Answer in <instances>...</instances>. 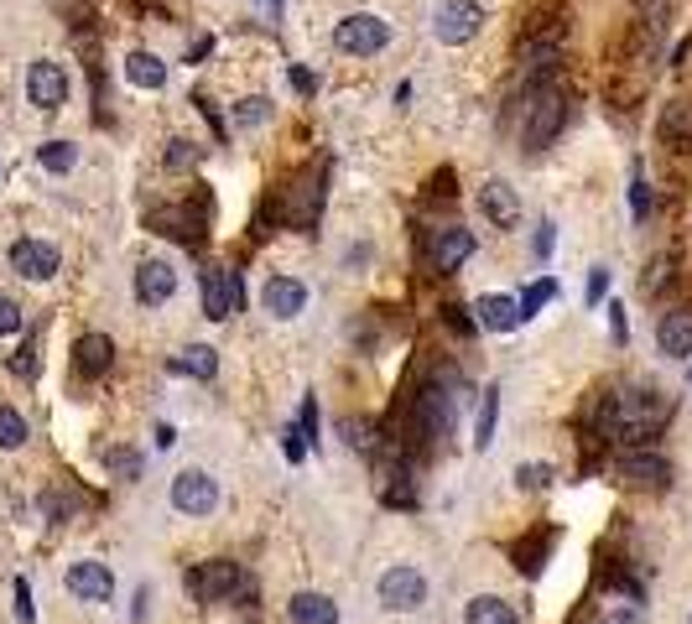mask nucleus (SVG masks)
<instances>
[{
  "label": "nucleus",
  "mask_w": 692,
  "mask_h": 624,
  "mask_svg": "<svg viewBox=\"0 0 692 624\" xmlns=\"http://www.w3.org/2000/svg\"><path fill=\"white\" fill-rule=\"evenodd\" d=\"M672 417V401H666V390L657 386H630V390H614L604 401V432L614 442H641L651 438L661 422Z\"/></svg>",
  "instance_id": "nucleus-1"
},
{
  "label": "nucleus",
  "mask_w": 692,
  "mask_h": 624,
  "mask_svg": "<svg viewBox=\"0 0 692 624\" xmlns=\"http://www.w3.org/2000/svg\"><path fill=\"white\" fill-rule=\"evenodd\" d=\"M568 125V94L562 89H537V94H526V120H521V141L526 152H547L552 141L562 135Z\"/></svg>",
  "instance_id": "nucleus-2"
},
{
  "label": "nucleus",
  "mask_w": 692,
  "mask_h": 624,
  "mask_svg": "<svg viewBox=\"0 0 692 624\" xmlns=\"http://www.w3.org/2000/svg\"><path fill=\"white\" fill-rule=\"evenodd\" d=\"M183 589H187V599H193V604H224V599H235V589H245V573H240V562L214 557V562L187 567Z\"/></svg>",
  "instance_id": "nucleus-3"
},
{
  "label": "nucleus",
  "mask_w": 692,
  "mask_h": 624,
  "mask_svg": "<svg viewBox=\"0 0 692 624\" xmlns=\"http://www.w3.org/2000/svg\"><path fill=\"white\" fill-rule=\"evenodd\" d=\"M334 48L349 52V58H375V52L390 48V21L375 17V11H355L334 27Z\"/></svg>",
  "instance_id": "nucleus-4"
},
{
  "label": "nucleus",
  "mask_w": 692,
  "mask_h": 624,
  "mask_svg": "<svg viewBox=\"0 0 692 624\" xmlns=\"http://www.w3.org/2000/svg\"><path fill=\"white\" fill-rule=\"evenodd\" d=\"M167 500H172L177 515L203 521V515H214V510H220V479H214V473H203V469H183L177 479H172Z\"/></svg>",
  "instance_id": "nucleus-5"
},
{
  "label": "nucleus",
  "mask_w": 692,
  "mask_h": 624,
  "mask_svg": "<svg viewBox=\"0 0 692 624\" xmlns=\"http://www.w3.org/2000/svg\"><path fill=\"white\" fill-rule=\"evenodd\" d=\"M375 599H380V608H390V614H417V608L427 604V577L417 573L411 562H396V567L380 573Z\"/></svg>",
  "instance_id": "nucleus-6"
},
{
  "label": "nucleus",
  "mask_w": 692,
  "mask_h": 624,
  "mask_svg": "<svg viewBox=\"0 0 692 624\" xmlns=\"http://www.w3.org/2000/svg\"><path fill=\"white\" fill-rule=\"evenodd\" d=\"M479 27H485V6H474V0H442L438 11H432V37H438L442 48L474 42Z\"/></svg>",
  "instance_id": "nucleus-7"
},
{
  "label": "nucleus",
  "mask_w": 692,
  "mask_h": 624,
  "mask_svg": "<svg viewBox=\"0 0 692 624\" xmlns=\"http://www.w3.org/2000/svg\"><path fill=\"white\" fill-rule=\"evenodd\" d=\"M240 303H245L240 270H230V266H208V270H203V318L224 323L230 313H240Z\"/></svg>",
  "instance_id": "nucleus-8"
},
{
  "label": "nucleus",
  "mask_w": 692,
  "mask_h": 624,
  "mask_svg": "<svg viewBox=\"0 0 692 624\" xmlns=\"http://www.w3.org/2000/svg\"><path fill=\"white\" fill-rule=\"evenodd\" d=\"M27 100H32L37 110H63V104H68V73H63V63L37 58V63L27 68Z\"/></svg>",
  "instance_id": "nucleus-9"
},
{
  "label": "nucleus",
  "mask_w": 692,
  "mask_h": 624,
  "mask_svg": "<svg viewBox=\"0 0 692 624\" xmlns=\"http://www.w3.org/2000/svg\"><path fill=\"white\" fill-rule=\"evenodd\" d=\"M558 63H562V37H537V42H526V58H521V89L526 94H537V89L552 84Z\"/></svg>",
  "instance_id": "nucleus-10"
},
{
  "label": "nucleus",
  "mask_w": 692,
  "mask_h": 624,
  "mask_svg": "<svg viewBox=\"0 0 692 624\" xmlns=\"http://www.w3.org/2000/svg\"><path fill=\"white\" fill-rule=\"evenodd\" d=\"M131 291L141 307H167L172 297H177V270H172V260H141Z\"/></svg>",
  "instance_id": "nucleus-11"
},
{
  "label": "nucleus",
  "mask_w": 692,
  "mask_h": 624,
  "mask_svg": "<svg viewBox=\"0 0 692 624\" xmlns=\"http://www.w3.org/2000/svg\"><path fill=\"white\" fill-rule=\"evenodd\" d=\"M68 593L84 599V604H110V599H115V573H110V562H94V557L73 562V567H68Z\"/></svg>",
  "instance_id": "nucleus-12"
},
{
  "label": "nucleus",
  "mask_w": 692,
  "mask_h": 624,
  "mask_svg": "<svg viewBox=\"0 0 692 624\" xmlns=\"http://www.w3.org/2000/svg\"><path fill=\"white\" fill-rule=\"evenodd\" d=\"M58 266H63V255H58V245H48V239H17V245H11V270L27 276V282H52Z\"/></svg>",
  "instance_id": "nucleus-13"
},
{
  "label": "nucleus",
  "mask_w": 692,
  "mask_h": 624,
  "mask_svg": "<svg viewBox=\"0 0 692 624\" xmlns=\"http://www.w3.org/2000/svg\"><path fill=\"white\" fill-rule=\"evenodd\" d=\"M620 479L635 484V490H666L672 484V463L651 448H635V453H620Z\"/></svg>",
  "instance_id": "nucleus-14"
},
{
  "label": "nucleus",
  "mask_w": 692,
  "mask_h": 624,
  "mask_svg": "<svg viewBox=\"0 0 692 624\" xmlns=\"http://www.w3.org/2000/svg\"><path fill=\"white\" fill-rule=\"evenodd\" d=\"M261 307H266V318L292 323L307 307V287H303V282H292V276H266V287H261Z\"/></svg>",
  "instance_id": "nucleus-15"
},
{
  "label": "nucleus",
  "mask_w": 692,
  "mask_h": 624,
  "mask_svg": "<svg viewBox=\"0 0 692 624\" xmlns=\"http://www.w3.org/2000/svg\"><path fill=\"white\" fill-rule=\"evenodd\" d=\"M479 214L495 224V229H516L521 224V198H516V187L506 177H490V183L479 187Z\"/></svg>",
  "instance_id": "nucleus-16"
},
{
  "label": "nucleus",
  "mask_w": 692,
  "mask_h": 624,
  "mask_svg": "<svg viewBox=\"0 0 692 624\" xmlns=\"http://www.w3.org/2000/svg\"><path fill=\"white\" fill-rule=\"evenodd\" d=\"M454 417H458V396H448L442 386H427L417 396V422H423L427 438H448L454 432Z\"/></svg>",
  "instance_id": "nucleus-17"
},
{
  "label": "nucleus",
  "mask_w": 692,
  "mask_h": 624,
  "mask_svg": "<svg viewBox=\"0 0 692 624\" xmlns=\"http://www.w3.org/2000/svg\"><path fill=\"white\" fill-rule=\"evenodd\" d=\"M323 214V177H303V183L287 193V208H282V219L292 229H313Z\"/></svg>",
  "instance_id": "nucleus-18"
},
{
  "label": "nucleus",
  "mask_w": 692,
  "mask_h": 624,
  "mask_svg": "<svg viewBox=\"0 0 692 624\" xmlns=\"http://www.w3.org/2000/svg\"><path fill=\"white\" fill-rule=\"evenodd\" d=\"M110 365H115V344H110V334H84L79 344H73V370L84 375V380L110 375Z\"/></svg>",
  "instance_id": "nucleus-19"
},
{
  "label": "nucleus",
  "mask_w": 692,
  "mask_h": 624,
  "mask_svg": "<svg viewBox=\"0 0 692 624\" xmlns=\"http://www.w3.org/2000/svg\"><path fill=\"white\" fill-rule=\"evenodd\" d=\"M657 344L666 359H692V307H672L657 328Z\"/></svg>",
  "instance_id": "nucleus-20"
},
{
  "label": "nucleus",
  "mask_w": 692,
  "mask_h": 624,
  "mask_svg": "<svg viewBox=\"0 0 692 624\" xmlns=\"http://www.w3.org/2000/svg\"><path fill=\"white\" fill-rule=\"evenodd\" d=\"M474 323H479V328H490V334H510V328H521V303L490 291V297H479V303H474Z\"/></svg>",
  "instance_id": "nucleus-21"
},
{
  "label": "nucleus",
  "mask_w": 692,
  "mask_h": 624,
  "mask_svg": "<svg viewBox=\"0 0 692 624\" xmlns=\"http://www.w3.org/2000/svg\"><path fill=\"white\" fill-rule=\"evenodd\" d=\"M469 255H474V235H469V229L448 224V229L432 235V266H438V270H458Z\"/></svg>",
  "instance_id": "nucleus-22"
},
{
  "label": "nucleus",
  "mask_w": 692,
  "mask_h": 624,
  "mask_svg": "<svg viewBox=\"0 0 692 624\" xmlns=\"http://www.w3.org/2000/svg\"><path fill=\"white\" fill-rule=\"evenodd\" d=\"M287 620L292 624H338V604L328 593L303 589V593H292L287 599Z\"/></svg>",
  "instance_id": "nucleus-23"
},
{
  "label": "nucleus",
  "mask_w": 692,
  "mask_h": 624,
  "mask_svg": "<svg viewBox=\"0 0 692 624\" xmlns=\"http://www.w3.org/2000/svg\"><path fill=\"white\" fill-rule=\"evenodd\" d=\"M661 141L672 146V152H692V100H672L661 110Z\"/></svg>",
  "instance_id": "nucleus-24"
},
{
  "label": "nucleus",
  "mask_w": 692,
  "mask_h": 624,
  "mask_svg": "<svg viewBox=\"0 0 692 624\" xmlns=\"http://www.w3.org/2000/svg\"><path fill=\"white\" fill-rule=\"evenodd\" d=\"M172 375H187V380H214L220 375V355L208 344H187L172 355Z\"/></svg>",
  "instance_id": "nucleus-25"
},
{
  "label": "nucleus",
  "mask_w": 692,
  "mask_h": 624,
  "mask_svg": "<svg viewBox=\"0 0 692 624\" xmlns=\"http://www.w3.org/2000/svg\"><path fill=\"white\" fill-rule=\"evenodd\" d=\"M464 624H521V614L506 604V599H495V593H479L464 604Z\"/></svg>",
  "instance_id": "nucleus-26"
},
{
  "label": "nucleus",
  "mask_w": 692,
  "mask_h": 624,
  "mask_svg": "<svg viewBox=\"0 0 692 624\" xmlns=\"http://www.w3.org/2000/svg\"><path fill=\"white\" fill-rule=\"evenodd\" d=\"M125 79H131L135 89H162L167 84V63H162L156 52H131V58H125Z\"/></svg>",
  "instance_id": "nucleus-27"
},
{
  "label": "nucleus",
  "mask_w": 692,
  "mask_h": 624,
  "mask_svg": "<svg viewBox=\"0 0 692 624\" xmlns=\"http://www.w3.org/2000/svg\"><path fill=\"white\" fill-rule=\"evenodd\" d=\"M27 438H32L27 417H21L17 406H0V453H17V448H27Z\"/></svg>",
  "instance_id": "nucleus-28"
},
{
  "label": "nucleus",
  "mask_w": 692,
  "mask_h": 624,
  "mask_svg": "<svg viewBox=\"0 0 692 624\" xmlns=\"http://www.w3.org/2000/svg\"><path fill=\"white\" fill-rule=\"evenodd\" d=\"M37 162L63 177V172L79 167V146H73V141H42V146H37Z\"/></svg>",
  "instance_id": "nucleus-29"
},
{
  "label": "nucleus",
  "mask_w": 692,
  "mask_h": 624,
  "mask_svg": "<svg viewBox=\"0 0 692 624\" xmlns=\"http://www.w3.org/2000/svg\"><path fill=\"white\" fill-rule=\"evenodd\" d=\"M495 422H500V386L485 390V406H479V422H474V448H490L495 442Z\"/></svg>",
  "instance_id": "nucleus-30"
},
{
  "label": "nucleus",
  "mask_w": 692,
  "mask_h": 624,
  "mask_svg": "<svg viewBox=\"0 0 692 624\" xmlns=\"http://www.w3.org/2000/svg\"><path fill=\"white\" fill-rule=\"evenodd\" d=\"M271 115H276V104L261 100V94H251V100L235 104V131H255V125H266Z\"/></svg>",
  "instance_id": "nucleus-31"
},
{
  "label": "nucleus",
  "mask_w": 692,
  "mask_h": 624,
  "mask_svg": "<svg viewBox=\"0 0 692 624\" xmlns=\"http://www.w3.org/2000/svg\"><path fill=\"white\" fill-rule=\"evenodd\" d=\"M552 297H558V282H552V276H541V282H531V287H526V297H516V303H521V323H531L541 313V307L552 303Z\"/></svg>",
  "instance_id": "nucleus-32"
},
{
  "label": "nucleus",
  "mask_w": 692,
  "mask_h": 624,
  "mask_svg": "<svg viewBox=\"0 0 692 624\" xmlns=\"http://www.w3.org/2000/svg\"><path fill=\"white\" fill-rule=\"evenodd\" d=\"M104 469L120 473V479H141V453H131V448H110V453H104Z\"/></svg>",
  "instance_id": "nucleus-33"
},
{
  "label": "nucleus",
  "mask_w": 692,
  "mask_h": 624,
  "mask_svg": "<svg viewBox=\"0 0 692 624\" xmlns=\"http://www.w3.org/2000/svg\"><path fill=\"white\" fill-rule=\"evenodd\" d=\"M282 453H287V463H303L307 458V438H303V427L297 422L282 427Z\"/></svg>",
  "instance_id": "nucleus-34"
},
{
  "label": "nucleus",
  "mask_w": 692,
  "mask_h": 624,
  "mask_svg": "<svg viewBox=\"0 0 692 624\" xmlns=\"http://www.w3.org/2000/svg\"><path fill=\"white\" fill-rule=\"evenodd\" d=\"M516 479H521V490H541V484H552V469L547 463H531V469H516Z\"/></svg>",
  "instance_id": "nucleus-35"
},
{
  "label": "nucleus",
  "mask_w": 692,
  "mask_h": 624,
  "mask_svg": "<svg viewBox=\"0 0 692 624\" xmlns=\"http://www.w3.org/2000/svg\"><path fill=\"white\" fill-rule=\"evenodd\" d=\"M21 334V307L11 303V297H0V338Z\"/></svg>",
  "instance_id": "nucleus-36"
},
{
  "label": "nucleus",
  "mask_w": 692,
  "mask_h": 624,
  "mask_svg": "<svg viewBox=\"0 0 692 624\" xmlns=\"http://www.w3.org/2000/svg\"><path fill=\"white\" fill-rule=\"evenodd\" d=\"M17 620H21V624H32V620H37V604H32V583H27V577H17Z\"/></svg>",
  "instance_id": "nucleus-37"
},
{
  "label": "nucleus",
  "mask_w": 692,
  "mask_h": 624,
  "mask_svg": "<svg viewBox=\"0 0 692 624\" xmlns=\"http://www.w3.org/2000/svg\"><path fill=\"white\" fill-rule=\"evenodd\" d=\"M199 162V146L193 141H172L167 146V167H193Z\"/></svg>",
  "instance_id": "nucleus-38"
},
{
  "label": "nucleus",
  "mask_w": 692,
  "mask_h": 624,
  "mask_svg": "<svg viewBox=\"0 0 692 624\" xmlns=\"http://www.w3.org/2000/svg\"><path fill=\"white\" fill-rule=\"evenodd\" d=\"M303 438H307V448H318V401H313V396H307L303 401Z\"/></svg>",
  "instance_id": "nucleus-39"
},
{
  "label": "nucleus",
  "mask_w": 692,
  "mask_h": 624,
  "mask_svg": "<svg viewBox=\"0 0 692 624\" xmlns=\"http://www.w3.org/2000/svg\"><path fill=\"white\" fill-rule=\"evenodd\" d=\"M630 208H635V219L645 224V214H651V187H645V177L630 183Z\"/></svg>",
  "instance_id": "nucleus-40"
},
{
  "label": "nucleus",
  "mask_w": 692,
  "mask_h": 624,
  "mask_svg": "<svg viewBox=\"0 0 692 624\" xmlns=\"http://www.w3.org/2000/svg\"><path fill=\"white\" fill-rule=\"evenodd\" d=\"M152 604H156V593L146 589V583H141V589H135V608H131V620H135V624H146V614H152Z\"/></svg>",
  "instance_id": "nucleus-41"
},
{
  "label": "nucleus",
  "mask_w": 692,
  "mask_h": 624,
  "mask_svg": "<svg viewBox=\"0 0 692 624\" xmlns=\"http://www.w3.org/2000/svg\"><path fill=\"white\" fill-rule=\"evenodd\" d=\"M11 370H17V375H37V344H21L17 359H11Z\"/></svg>",
  "instance_id": "nucleus-42"
},
{
  "label": "nucleus",
  "mask_w": 692,
  "mask_h": 624,
  "mask_svg": "<svg viewBox=\"0 0 692 624\" xmlns=\"http://www.w3.org/2000/svg\"><path fill=\"white\" fill-rule=\"evenodd\" d=\"M344 432H349V442H355V448H365V453H370V448H375V432H370V422H349V427H344Z\"/></svg>",
  "instance_id": "nucleus-43"
},
{
  "label": "nucleus",
  "mask_w": 692,
  "mask_h": 624,
  "mask_svg": "<svg viewBox=\"0 0 692 624\" xmlns=\"http://www.w3.org/2000/svg\"><path fill=\"white\" fill-rule=\"evenodd\" d=\"M604 287H609V270H604V266H593V270H589V303H599V297H604Z\"/></svg>",
  "instance_id": "nucleus-44"
},
{
  "label": "nucleus",
  "mask_w": 692,
  "mask_h": 624,
  "mask_svg": "<svg viewBox=\"0 0 692 624\" xmlns=\"http://www.w3.org/2000/svg\"><path fill=\"white\" fill-rule=\"evenodd\" d=\"M292 89H297V94H318V79H313L307 68H292Z\"/></svg>",
  "instance_id": "nucleus-45"
},
{
  "label": "nucleus",
  "mask_w": 692,
  "mask_h": 624,
  "mask_svg": "<svg viewBox=\"0 0 692 624\" xmlns=\"http://www.w3.org/2000/svg\"><path fill=\"white\" fill-rule=\"evenodd\" d=\"M552 239H558V224H541V229H537V255L552 250Z\"/></svg>",
  "instance_id": "nucleus-46"
},
{
  "label": "nucleus",
  "mask_w": 692,
  "mask_h": 624,
  "mask_svg": "<svg viewBox=\"0 0 692 624\" xmlns=\"http://www.w3.org/2000/svg\"><path fill=\"white\" fill-rule=\"evenodd\" d=\"M609 323H614V338H625V307L609 303Z\"/></svg>",
  "instance_id": "nucleus-47"
},
{
  "label": "nucleus",
  "mask_w": 692,
  "mask_h": 624,
  "mask_svg": "<svg viewBox=\"0 0 692 624\" xmlns=\"http://www.w3.org/2000/svg\"><path fill=\"white\" fill-rule=\"evenodd\" d=\"M688 624H692V620H688Z\"/></svg>",
  "instance_id": "nucleus-48"
}]
</instances>
